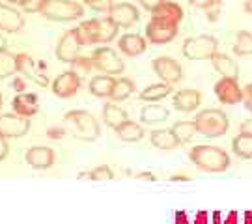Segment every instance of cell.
Wrapping results in <instances>:
<instances>
[{
	"label": "cell",
	"mask_w": 252,
	"mask_h": 224,
	"mask_svg": "<svg viewBox=\"0 0 252 224\" xmlns=\"http://www.w3.org/2000/svg\"><path fill=\"white\" fill-rule=\"evenodd\" d=\"M63 124L71 131V134L84 142H94L101 134V126L95 116L88 110H69L63 116Z\"/></svg>",
	"instance_id": "cell-1"
},
{
	"label": "cell",
	"mask_w": 252,
	"mask_h": 224,
	"mask_svg": "<svg viewBox=\"0 0 252 224\" xmlns=\"http://www.w3.org/2000/svg\"><path fill=\"white\" fill-rule=\"evenodd\" d=\"M192 122L196 126L198 134L206 136V138H219L228 133V129H230L228 114L220 108H204V110L196 112Z\"/></svg>",
	"instance_id": "cell-2"
},
{
	"label": "cell",
	"mask_w": 252,
	"mask_h": 224,
	"mask_svg": "<svg viewBox=\"0 0 252 224\" xmlns=\"http://www.w3.org/2000/svg\"><path fill=\"white\" fill-rule=\"evenodd\" d=\"M189 157L198 168L207 172H222L230 166L228 153L217 146H206V144L194 146L189 152Z\"/></svg>",
	"instance_id": "cell-3"
},
{
	"label": "cell",
	"mask_w": 252,
	"mask_h": 224,
	"mask_svg": "<svg viewBox=\"0 0 252 224\" xmlns=\"http://www.w3.org/2000/svg\"><path fill=\"white\" fill-rule=\"evenodd\" d=\"M41 15L56 23H69V21L82 19L84 6L77 0H47L41 9Z\"/></svg>",
	"instance_id": "cell-4"
},
{
	"label": "cell",
	"mask_w": 252,
	"mask_h": 224,
	"mask_svg": "<svg viewBox=\"0 0 252 224\" xmlns=\"http://www.w3.org/2000/svg\"><path fill=\"white\" fill-rule=\"evenodd\" d=\"M181 53L187 60H211L213 54L219 53V41L209 34L187 37L183 41Z\"/></svg>",
	"instance_id": "cell-5"
},
{
	"label": "cell",
	"mask_w": 252,
	"mask_h": 224,
	"mask_svg": "<svg viewBox=\"0 0 252 224\" xmlns=\"http://www.w3.org/2000/svg\"><path fill=\"white\" fill-rule=\"evenodd\" d=\"M92 64H94V67L97 71H101L103 75H110V77L122 75L124 69H126L124 58L118 54V51H114L112 47H107V45L97 47L92 53Z\"/></svg>",
	"instance_id": "cell-6"
},
{
	"label": "cell",
	"mask_w": 252,
	"mask_h": 224,
	"mask_svg": "<svg viewBox=\"0 0 252 224\" xmlns=\"http://www.w3.org/2000/svg\"><path fill=\"white\" fill-rule=\"evenodd\" d=\"M180 28L176 23H168L164 19L152 17L146 25V39L153 45H166L178 37Z\"/></svg>",
	"instance_id": "cell-7"
},
{
	"label": "cell",
	"mask_w": 252,
	"mask_h": 224,
	"mask_svg": "<svg viewBox=\"0 0 252 224\" xmlns=\"http://www.w3.org/2000/svg\"><path fill=\"white\" fill-rule=\"evenodd\" d=\"M84 47L81 41V37H79V32H77V28H73V30H67V32H63L62 37L58 39V43H56V49H54V54H56V58L63 64H71L77 56H81V49Z\"/></svg>",
	"instance_id": "cell-8"
},
{
	"label": "cell",
	"mask_w": 252,
	"mask_h": 224,
	"mask_svg": "<svg viewBox=\"0 0 252 224\" xmlns=\"http://www.w3.org/2000/svg\"><path fill=\"white\" fill-rule=\"evenodd\" d=\"M152 67L155 75L161 79V82H166L170 86L178 84L183 79V69L178 60H174L172 56H157L152 62Z\"/></svg>",
	"instance_id": "cell-9"
},
{
	"label": "cell",
	"mask_w": 252,
	"mask_h": 224,
	"mask_svg": "<svg viewBox=\"0 0 252 224\" xmlns=\"http://www.w3.org/2000/svg\"><path fill=\"white\" fill-rule=\"evenodd\" d=\"M215 96L222 105H237L243 101V88L239 86V79L220 77L215 82Z\"/></svg>",
	"instance_id": "cell-10"
},
{
	"label": "cell",
	"mask_w": 252,
	"mask_h": 224,
	"mask_svg": "<svg viewBox=\"0 0 252 224\" xmlns=\"http://www.w3.org/2000/svg\"><path fill=\"white\" fill-rule=\"evenodd\" d=\"M28 129H30V118H23L15 112L0 114V136L19 138V136H25Z\"/></svg>",
	"instance_id": "cell-11"
},
{
	"label": "cell",
	"mask_w": 252,
	"mask_h": 224,
	"mask_svg": "<svg viewBox=\"0 0 252 224\" xmlns=\"http://www.w3.org/2000/svg\"><path fill=\"white\" fill-rule=\"evenodd\" d=\"M108 17L112 19L120 28H131L135 27L140 19V11L135 4L131 2H118L114 4L110 11H108Z\"/></svg>",
	"instance_id": "cell-12"
},
{
	"label": "cell",
	"mask_w": 252,
	"mask_h": 224,
	"mask_svg": "<svg viewBox=\"0 0 252 224\" xmlns=\"http://www.w3.org/2000/svg\"><path fill=\"white\" fill-rule=\"evenodd\" d=\"M81 88V77L73 69H67V71L60 73L56 79L53 81V94L56 97H73Z\"/></svg>",
	"instance_id": "cell-13"
},
{
	"label": "cell",
	"mask_w": 252,
	"mask_h": 224,
	"mask_svg": "<svg viewBox=\"0 0 252 224\" xmlns=\"http://www.w3.org/2000/svg\"><path fill=\"white\" fill-rule=\"evenodd\" d=\"M172 105H174L176 110L185 112V114L196 112L200 108V105H202V92L194 88L178 90V92L172 96Z\"/></svg>",
	"instance_id": "cell-14"
},
{
	"label": "cell",
	"mask_w": 252,
	"mask_h": 224,
	"mask_svg": "<svg viewBox=\"0 0 252 224\" xmlns=\"http://www.w3.org/2000/svg\"><path fill=\"white\" fill-rule=\"evenodd\" d=\"M17 73H21L25 79H28L30 82H34L37 86L45 88L49 84V79H47L45 73H39L36 67V64L32 60V56H28L27 53L17 54Z\"/></svg>",
	"instance_id": "cell-15"
},
{
	"label": "cell",
	"mask_w": 252,
	"mask_h": 224,
	"mask_svg": "<svg viewBox=\"0 0 252 224\" xmlns=\"http://www.w3.org/2000/svg\"><path fill=\"white\" fill-rule=\"evenodd\" d=\"M118 49H120V53L129 56V58H135V56H140V54L146 53V49H148V39L144 36H140V34H131V32H127L124 36L118 39Z\"/></svg>",
	"instance_id": "cell-16"
},
{
	"label": "cell",
	"mask_w": 252,
	"mask_h": 224,
	"mask_svg": "<svg viewBox=\"0 0 252 224\" xmlns=\"http://www.w3.org/2000/svg\"><path fill=\"white\" fill-rule=\"evenodd\" d=\"M25 27V19L15 8L0 4V30L9 32V34H17Z\"/></svg>",
	"instance_id": "cell-17"
},
{
	"label": "cell",
	"mask_w": 252,
	"mask_h": 224,
	"mask_svg": "<svg viewBox=\"0 0 252 224\" xmlns=\"http://www.w3.org/2000/svg\"><path fill=\"white\" fill-rule=\"evenodd\" d=\"M11 107H13V112L19 114L23 118H32L39 110V103H37V96L36 94H19L13 97L11 101Z\"/></svg>",
	"instance_id": "cell-18"
},
{
	"label": "cell",
	"mask_w": 252,
	"mask_h": 224,
	"mask_svg": "<svg viewBox=\"0 0 252 224\" xmlns=\"http://www.w3.org/2000/svg\"><path fill=\"white\" fill-rule=\"evenodd\" d=\"M211 65L220 77H232V79H239V65L230 54L226 53H215L211 58Z\"/></svg>",
	"instance_id": "cell-19"
},
{
	"label": "cell",
	"mask_w": 252,
	"mask_h": 224,
	"mask_svg": "<svg viewBox=\"0 0 252 224\" xmlns=\"http://www.w3.org/2000/svg\"><path fill=\"white\" fill-rule=\"evenodd\" d=\"M27 161L34 168H49L54 161V153L47 146H34L27 152Z\"/></svg>",
	"instance_id": "cell-20"
},
{
	"label": "cell",
	"mask_w": 252,
	"mask_h": 224,
	"mask_svg": "<svg viewBox=\"0 0 252 224\" xmlns=\"http://www.w3.org/2000/svg\"><path fill=\"white\" fill-rule=\"evenodd\" d=\"M152 17H159V19L168 21V23H176V25H180L181 21H183V17H185V11H183V8H181L178 2L164 0L161 6L152 13Z\"/></svg>",
	"instance_id": "cell-21"
},
{
	"label": "cell",
	"mask_w": 252,
	"mask_h": 224,
	"mask_svg": "<svg viewBox=\"0 0 252 224\" xmlns=\"http://www.w3.org/2000/svg\"><path fill=\"white\" fill-rule=\"evenodd\" d=\"M77 32H79V37H81L82 45L99 43V39H101L99 17L88 19V21H82L81 25L77 27Z\"/></svg>",
	"instance_id": "cell-22"
},
{
	"label": "cell",
	"mask_w": 252,
	"mask_h": 224,
	"mask_svg": "<svg viewBox=\"0 0 252 224\" xmlns=\"http://www.w3.org/2000/svg\"><path fill=\"white\" fill-rule=\"evenodd\" d=\"M127 120H129L127 112L118 103H114V101L105 103V107H103V122H105V126L110 127V129H118L122 124H126Z\"/></svg>",
	"instance_id": "cell-23"
},
{
	"label": "cell",
	"mask_w": 252,
	"mask_h": 224,
	"mask_svg": "<svg viewBox=\"0 0 252 224\" xmlns=\"http://www.w3.org/2000/svg\"><path fill=\"white\" fill-rule=\"evenodd\" d=\"M114 82L116 79L114 77H110V75H95V77H92L90 79V94L92 96H95V97H101V99H110V94H112V88H114Z\"/></svg>",
	"instance_id": "cell-24"
},
{
	"label": "cell",
	"mask_w": 252,
	"mask_h": 224,
	"mask_svg": "<svg viewBox=\"0 0 252 224\" xmlns=\"http://www.w3.org/2000/svg\"><path fill=\"white\" fill-rule=\"evenodd\" d=\"M114 131H116L118 138L124 140V142H138V140H142L146 136L144 127L140 126V124H136V122H131V120H127L126 124H122Z\"/></svg>",
	"instance_id": "cell-25"
},
{
	"label": "cell",
	"mask_w": 252,
	"mask_h": 224,
	"mask_svg": "<svg viewBox=\"0 0 252 224\" xmlns=\"http://www.w3.org/2000/svg\"><path fill=\"white\" fill-rule=\"evenodd\" d=\"M170 94H172L170 84H166V82H157V84L146 86V88L138 94V97H140V101H146V103H159V101H162L164 97H168Z\"/></svg>",
	"instance_id": "cell-26"
},
{
	"label": "cell",
	"mask_w": 252,
	"mask_h": 224,
	"mask_svg": "<svg viewBox=\"0 0 252 224\" xmlns=\"http://www.w3.org/2000/svg\"><path fill=\"white\" fill-rule=\"evenodd\" d=\"M168 116H170L168 108H164L162 105H153V103H148L140 112V120L144 126H155V124L166 122Z\"/></svg>",
	"instance_id": "cell-27"
},
{
	"label": "cell",
	"mask_w": 252,
	"mask_h": 224,
	"mask_svg": "<svg viewBox=\"0 0 252 224\" xmlns=\"http://www.w3.org/2000/svg\"><path fill=\"white\" fill-rule=\"evenodd\" d=\"M150 140L159 150H174L180 146L176 134L172 133V129H153L150 133Z\"/></svg>",
	"instance_id": "cell-28"
},
{
	"label": "cell",
	"mask_w": 252,
	"mask_h": 224,
	"mask_svg": "<svg viewBox=\"0 0 252 224\" xmlns=\"http://www.w3.org/2000/svg\"><path fill=\"white\" fill-rule=\"evenodd\" d=\"M133 92H135V82L131 81L129 77H120L114 82V88H112V94H110V101L122 103L127 97H131Z\"/></svg>",
	"instance_id": "cell-29"
},
{
	"label": "cell",
	"mask_w": 252,
	"mask_h": 224,
	"mask_svg": "<svg viewBox=\"0 0 252 224\" xmlns=\"http://www.w3.org/2000/svg\"><path fill=\"white\" fill-rule=\"evenodd\" d=\"M170 129H172V133L176 134V138H178V142H180V144H189L190 140H192V138L198 134L194 122H187V120L176 122Z\"/></svg>",
	"instance_id": "cell-30"
},
{
	"label": "cell",
	"mask_w": 252,
	"mask_h": 224,
	"mask_svg": "<svg viewBox=\"0 0 252 224\" xmlns=\"http://www.w3.org/2000/svg\"><path fill=\"white\" fill-rule=\"evenodd\" d=\"M232 150L241 159H252V133H241L232 140Z\"/></svg>",
	"instance_id": "cell-31"
},
{
	"label": "cell",
	"mask_w": 252,
	"mask_h": 224,
	"mask_svg": "<svg viewBox=\"0 0 252 224\" xmlns=\"http://www.w3.org/2000/svg\"><path fill=\"white\" fill-rule=\"evenodd\" d=\"M17 73V54L9 53L8 49H0V81Z\"/></svg>",
	"instance_id": "cell-32"
},
{
	"label": "cell",
	"mask_w": 252,
	"mask_h": 224,
	"mask_svg": "<svg viewBox=\"0 0 252 224\" xmlns=\"http://www.w3.org/2000/svg\"><path fill=\"white\" fill-rule=\"evenodd\" d=\"M232 51L235 56H252V32L249 30L237 32Z\"/></svg>",
	"instance_id": "cell-33"
},
{
	"label": "cell",
	"mask_w": 252,
	"mask_h": 224,
	"mask_svg": "<svg viewBox=\"0 0 252 224\" xmlns=\"http://www.w3.org/2000/svg\"><path fill=\"white\" fill-rule=\"evenodd\" d=\"M99 27H101V39H99V43L103 45H107L110 43L114 37L118 36V30H120V27H118L116 23L112 21V19L108 17H103L99 19Z\"/></svg>",
	"instance_id": "cell-34"
},
{
	"label": "cell",
	"mask_w": 252,
	"mask_h": 224,
	"mask_svg": "<svg viewBox=\"0 0 252 224\" xmlns=\"http://www.w3.org/2000/svg\"><path fill=\"white\" fill-rule=\"evenodd\" d=\"M92 67H94V64H92V56L88 58V56H77L75 60L71 62V69L79 77H86V75H90Z\"/></svg>",
	"instance_id": "cell-35"
},
{
	"label": "cell",
	"mask_w": 252,
	"mask_h": 224,
	"mask_svg": "<svg viewBox=\"0 0 252 224\" xmlns=\"http://www.w3.org/2000/svg\"><path fill=\"white\" fill-rule=\"evenodd\" d=\"M84 6H88L92 11H97V13H108L110 8L114 6V0H82Z\"/></svg>",
	"instance_id": "cell-36"
},
{
	"label": "cell",
	"mask_w": 252,
	"mask_h": 224,
	"mask_svg": "<svg viewBox=\"0 0 252 224\" xmlns=\"http://www.w3.org/2000/svg\"><path fill=\"white\" fill-rule=\"evenodd\" d=\"M189 4L192 6V8L209 11V9L219 8V6H220V0H189Z\"/></svg>",
	"instance_id": "cell-37"
},
{
	"label": "cell",
	"mask_w": 252,
	"mask_h": 224,
	"mask_svg": "<svg viewBox=\"0 0 252 224\" xmlns=\"http://www.w3.org/2000/svg\"><path fill=\"white\" fill-rule=\"evenodd\" d=\"M47 0H27L25 2V6H23V9L27 11V13H41V9H43V6H45Z\"/></svg>",
	"instance_id": "cell-38"
},
{
	"label": "cell",
	"mask_w": 252,
	"mask_h": 224,
	"mask_svg": "<svg viewBox=\"0 0 252 224\" xmlns=\"http://www.w3.org/2000/svg\"><path fill=\"white\" fill-rule=\"evenodd\" d=\"M243 103L245 107H247V110L252 114V82L243 88Z\"/></svg>",
	"instance_id": "cell-39"
},
{
	"label": "cell",
	"mask_w": 252,
	"mask_h": 224,
	"mask_svg": "<svg viewBox=\"0 0 252 224\" xmlns=\"http://www.w3.org/2000/svg\"><path fill=\"white\" fill-rule=\"evenodd\" d=\"M162 2H164V0H138V4H140L146 11H152V13L161 6Z\"/></svg>",
	"instance_id": "cell-40"
},
{
	"label": "cell",
	"mask_w": 252,
	"mask_h": 224,
	"mask_svg": "<svg viewBox=\"0 0 252 224\" xmlns=\"http://www.w3.org/2000/svg\"><path fill=\"white\" fill-rule=\"evenodd\" d=\"M47 134H49L51 138H62L63 134H65V129H62V127H58V129H56V127H51V129L47 131Z\"/></svg>",
	"instance_id": "cell-41"
},
{
	"label": "cell",
	"mask_w": 252,
	"mask_h": 224,
	"mask_svg": "<svg viewBox=\"0 0 252 224\" xmlns=\"http://www.w3.org/2000/svg\"><path fill=\"white\" fill-rule=\"evenodd\" d=\"M8 155V142L4 136H0V159H4Z\"/></svg>",
	"instance_id": "cell-42"
},
{
	"label": "cell",
	"mask_w": 252,
	"mask_h": 224,
	"mask_svg": "<svg viewBox=\"0 0 252 224\" xmlns=\"http://www.w3.org/2000/svg\"><path fill=\"white\" fill-rule=\"evenodd\" d=\"M241 131H245V133H252V118L241 124Z\"/></svg>",
	"instance_id": "cell-43"
},
{
	"label": "cell",
	"mask_w": 252,
	"mask_h": 224,
	"mask_svg": "<svg viewBox=\"0 0 252 224\" xmlns=\"http://www.w3.org/2000/svg\"><path fill=\"white\" fill-rule=\"evenodd\" d=\"M94 176H95V178H101V176L108 178V176H110V172H108V168H97V170L94 172Z\"/></svg>",
	"instance_id": "cell-44"
},
{
	"label": "cell",
	"mask_w": 252,
	"mask_h": 224,
	"mask_svg": "<svg viewBox=\"0 0 252 224\" xmlns=\"http://www.w3.org/2000/svg\"><path fill=\"white\" fill-rule=\"evenodd\" d=\"M245 11L252 15V0H245Z\"/></svg>",
	"instance_id": "cell-45"
},
{
	"label": "cell",
	"mask_w": 252,
	"mask_h": 224,
	"mask_svg": "<svg viewBox=\"0 0 252 224\" xmlns=\"http://www.w3.org/2000/svg\"><path fill=\"white\" fill-rule=\"evenodd\" d=\"M13 86H17V90L23 94V90H25V82L23 81H19V79H15V82H13Z\"/></svg>",
	"instance_id": "cell-46"
},
{
	"label": "cell",
	"mask_w": 252,
	"mask_h": 224,
	"mask_svg": "<svg viewBox=\"0 0 252 224\" xmlns=\"http://www.w3.org/2000/svg\"><path fill=\"white\" fill-rule=\"evenodd\" d=\"M6 2H9V4H13V6H21V8H23L27 0H6Z\"/></svg>",
	"instance_id": "cell-47"
},
{
	"label": "cell",
	"mask_w": 252,
	"mask_h": 224,
	"mask_svg": "<svg viewBox=\"0 0 252 224\" xmlns=\"http://www.w3.org/2000/svg\"><path fill=\"white\" fill-rule=\"evenodd\" d=\"M0 49H6V39L0 36Z\"/></svg>",
	"instance_id": "cell-48"
},
{
	"label": "cell",
	"mask_w": 252,
	"mask_h": 224,
	"mask_svg": "<svg viewBox=\"0 0 252 224\" xmlns=\"http://www.w3.org/2000/svg\"><path fill=\"white\" fill-rule=\"evenodd\" d=\"M0 107H2V94H0Z\"/></svg>",
	"instance_id": "cell-49"
}]
</instances>
